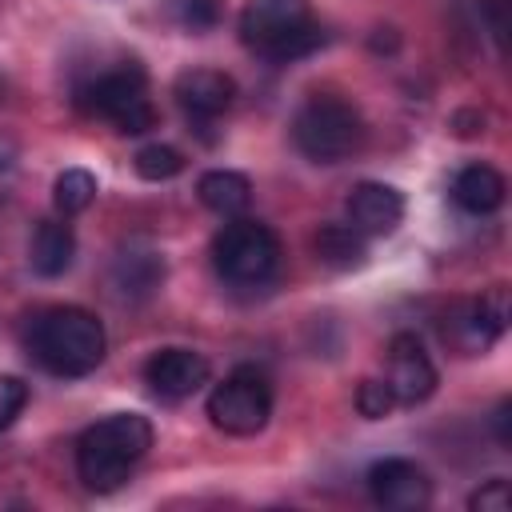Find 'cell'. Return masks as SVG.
Listing matches in <instances>:
<instances>
[{
  "instance_id": "6da1fadb",
  "label": "cell",
  "mask_w": 512,
  "mask_h": 512,
  "mask_svg": "<svg viewBox=\"0 0 512 512\" xmlns=\"http://www.w3.org/2000/svg\"><path fill=\"white\" fill-rule=\"evenodd\" d=\"M152 448V424L140 412H112L80 432L76 476L88 492H116Z\"/></svg>"
},
{
  "instance_id": "7a4b0ae2",
  "label": "cell",
  "mask_w": 512,
  "mask_h": 512,
  "mask_svg": "<svg viewBox=\"0 0 512 512\" xmlns=\"http://www.w3.org/2000/svg\"><path fill=\"white\" fill-rule=\"evenodd\" d=\"M28 352L44 372L72 380V376H88L104 360L108 336H104V324L88 308L56 304L32 316Z\"/></svg>"
},
{
  "instance_id": "3957f363",
  "label": "cell",
  "mask_w": 512,
  "mask_h": 512,
  "mask_svg": "<svg viewBox=\"0 0 512 512\" xmlns=\"http://www.w3.org/2000/svg\"><path fill=\"white\" fill-rule=\"evenodd\" d=\"M240 40L272 64H288L320 48L324 36L304 0H248L240 8Z\"/></svg>"
},
{
  "instance_id": "277c9868",
  "label": "cell",
  "mask_w": 512,
  "mask_h": 512,
  "mask_svg": "<svg viewBox=\"0 0 512 512\" xmlns=\"http://www.w3.org/2000/svg\"><path fill=\"white\" fill-rule=\"evenodd\" d=\"M292 140L312 164H340L364 144V116L352 100L316 92L292 116Z\"/></svg>"
},
{
  "instance_id": "5b68a950",
  "label": "cell",
  "mask_w": 512,
  "mask_h": 512,
  "mask_svg": "<svg viewBox=\"0 0 512 512\" xmlns=\"http://www.w3.org/2000/svg\"><path fill=\"white\" fill-rule=\"evenodd\" d=\"M212 264H216L224 284L260 288L280 268V236L260 220L232 216L212 240Z\"/></svg>"
},
{
  "instance_id": "8992f818",
  "label": "cell",
  "mask_w": 512,
  "mask_h": 512,
  "mask_svg": "<svg viewBox=\"0 0 512 512\" xmlns=\"http://www.w3.org/2000/svg\"><path fill=\"white\" fill-rule=\"evenodd\" d=\"M80 104L108 120L116 132L124 136H140L148 128H156V108L148 100V80H144V68L140 64H124V68H108L100 76H92L84 88H80Z\"/></svg>"
},
{
  "instance_id": "52a82bcc",
  "label": "cell",
  "mask_w": 512,
  "mask_h": 512,
  "mask_svg": "<svg viewBox=\"0 0 512 512\" xmlns=\"http://www.w3.org/2000/svg\"><path fill=\"white\" fill-rule=\"evenodd\" d=\"M208 420L228 436H256L272 416V380L256 364L232 368L208 392Z\"/></svg>"
},
{
  "instance_id": "ba28073f",
  "label": "cell",
  "mask_w": 512,
  "mask_h": 512,
  "mask_svg": "<svg viewBox=\"0 0 512 512\" xmlns=\"http://www.w3.org/2000/svg\"><path fill=\"white\" fill-rule=\"evenodd\" d=\"M504 328H508V288L504 284L488 288L476 300L452 304L444 324H440L444 340L452 348H460V352H488L500 340Z\"/></svg>"
},
{
  "instance_id": "9c48e42d",
  "label": "cell",
  "mask_w": 512,
  "mask_h": 512,
  "mask_svg": "<svg viewBox=\"0 0 512 512\" xmlns=\"http://www.w3.org/2000/svg\"><path fill=\"white\" fill-rule=\"evenodd\" d=\"M368 492L388 512H416L432 504V480L416 460L388 456L368 468Z\"/></svg>"
},
{
  "instance_id": "30bf717a",
  "label": "cell",
  "mask_w": 512,
  "mask_h": 512,
  "mask_svg": "<svg viewBox=\"0 0 512 512\" xmlns=\"http://www.w3.org/2000/svg\"><path fill=\"white\" fill-rule=\"evenodd\" d=\"M388 388L396 396V404L416 408L436 392V364L428 360L424 344L412 332H396L388 344Z\"/></svg>"
},
{
  "instance_id": "8fae6325",
  "label": "cell",
  "mask_w": 512,
  "mask_h": 512,
  "mask_svg": "<svg viewBox=\"0 0 512 512\" xmlns=\"http://www.w3.org/2000/svg\"><path fill=\"white\" fill-rule=\"evenodd\" d=\"M208 376H212L208 356L192 348H160L144 364V380L160 400H188L208 384Z\"/></svg>"
},
{
  "instance_id": "7c38bea8",
  "label": "cell",
  "mask_w": 512,
  "mask_h": 512,
  "mask_svg": "<svg viewBox=\"0 0 512 512\" xmlns=\"http://www.w3.org/2000/svg\"><path fill=\"white\" fill-rule=\"evenodd\" d=\"M344 208H348V224L360 236H388L404 220V196L392 184H380V180H360L348 192Z\"/></svg>"
},
{
  "instance_id": "4fadbf2b",
  "label": "cell",
  "mask_w": 512,
  "mask_h": 512,
  "mask_svg": "<svg viewBox=\"0 0 512 512\" xmlns=\"http://www.w3.org/2000/svg\"><path fill=\"white\" fill-rule=\"evenodd\" d=\"M176 104L192 116V120H216L220 112H228L232 96H236V80L220 68H184L172 84Z\"/></svg>"
},
{
  "instance_id": "5bb4252c",
  "label": "cell",
  "mask_w": 512,
  "mask_h": 512,
  "mask_svg": "<svg viewBox=\"0 0 512 512\" xmlns=\"http://www.w3.org/2000/svg\"><path fill=\"white\" fill-rule=\"evenodd\" d=\"M72 256H76V236H72V224L64 220H40L32 228V240H28V264L36 276L44 280H56L72 268Z\"/></svg>"
},
{
  "instance_id": "9a60e30c",
  "label": "cell",
  "mask_w": 512,
  "mask_h": 512,
  "mask_svg": "<svg viewBox=\"0 0 512 512\" xmlns=\"http://www.w3.org/2000/svg\"><path fill=\"white\" fill-rule=\"evenodd\" d=\"M504 192H508V184L492 164H468L452 176V200L472 216L496 212L504 204Z\"/></svg>"
},
{
  "instance_id": "2e32d148",
  "label": "cell",
  "mask_w": 512,
  "mask_h": 512,
  "mask_svg": "<svg viewBox=\"0 0 512 512\" xmlns=\"http://www.w3.org/2000/svg\"><path fill=\"white\" fill-rule=\"evenodd\" d=\"M196 196L208 212L232 220L252 204V180L244 172H232V168H212L196 180Z\"/></svg>"
},
{
  "instance_id": "e0dca14e",
  "label": "cell",
  "mask_w": 512,
  "mask_h": 512,
  "mask_svg": "<svg viewBox=\"0 0 512 512\" xmlns=\"http://www.w3.org/2000/svg\"><path fill=\"white\" fill-rule=\"evenodd\" d=\"M160 280H164V260L152 248H128L112 260V288L120 296H132V300L152 296Z\"/></svg>"
},
{
  "instance_id": "ac0fdd59",
  "label": "cell",
  "mask_w": 512,
  "mask_h": 512,
  "mask_svg": "<svg viewBox=\"0 0 512 512\" xmlns=\"http://www.w3.org/2000/svg\"><path fill=\"white\" fill-rule=\"evenodd\" d=\"M312 248L320 256V264H328L336 272H352L368 260L364 236L352 224H320V232L312 236Z\"/></svg>"
},
{
  "instance_id": "d6986e66",
  "label": "cell",
  "mask_w": 512,
  "mask_h": 512,
  "mask_svg": "<svg viewBox=\"0 0 512 512\" xmlns=\"http://www.w3.org/2000/svg\"><path fill=\"white\" fill-rule=\"evenodd\" d=\"M96 200V176L88 168H64L52 184V204L60 216H76Z\"/></svg>"
},
{
  "instance_id": "ffe728a7",
  "label": "cell",
  "mask_w": 512,
  "mask_h": 512,
  "mask_svg": "<svg viewBox=\"0 0 512 512\" xmlns=\"http://www.w3.org/2000/svg\"><path fill=\"white\" fill-rule=\"evenodd\" d=\"M132 168H136L140 180L160 184V180H172V176L184 172V156H180V148H172V144H144V148L132 156Z\"/></svg>"
},
{
  "instance_id": "44dd1931",
  "label": "cell",
  "mask_w": 512,
  "mask_h": 512,
  "mask_svg": "<svg viewBox=\"0 0 512 512\" xmlns=\"http://www.w3.org/2000/svg\"><path fill=\"white\" fill-rule=\"evenodd\" d=\"M356 408H360L364 420H384V416L396 408V396H392L388 380H380V376L360 380V388H356Z\"/></svg>"
},
{
  "instance_id": "7402d4cb",
  "label": "cell",
  "mask_w": 512,
  "mask_h": 512,
  "mask_svg": "<svg viewBox=\"0 0 512 512\" xmlns=\"http://www.w3.org/2000/svg\"><path fill=\"white\" fill-rule=\"evenodd\" d=\"M24 404H28V384L20 376L0 372V432L24 412Z\"/></svg>"
},
{
  "instance_id": "603a6c76",
  "label": "cell",
  "mask_w": 512,
  "mask_h": 512,
  "mask_svg": "<svg viewBox=\"0 0 512 512\" xmlns=\"http://www.w3.org/2000/svg\"><path fill=\"white\" fill-rule=\"evenodd\" d=\"M508 504H512V488H508L504 476H492L484 488H476L468 496V508L472 512H508Z\"/></svg>"
},
{
  "instance_id": "cb8c5ba5",
  "label": "cell",
  "mask_w": 512,
  "mask_h": 512,
  "mask_svg": "<svg viewBox=\"0 0 512 512\" xmlns=\"http://www.w3.org/2000/svg\"><path fill=\"white\" fill-rule=\"evenodd\" d=\"M176 16H180V24H184V28L204 32V28H212V24H216L220 4H216V0H180Z\"/></svg>"
},
{
  "instance_id": "d4e9b609",
  "label": "cell",
  "mask_w": 512,
  "mask_h": 512,
  "mask_svg": "<svg viewBox=\"0 0 512 512\" xmlns=\"http://www.w3.org/2000/svg\"><path fill=\"white\" fill-rule=\"evenodd\" d=\"M508 420H512V404H508V400H500V408H496V416H492V428H496V444H500V448H512Z\"/></svg>"
}]
</instances>
